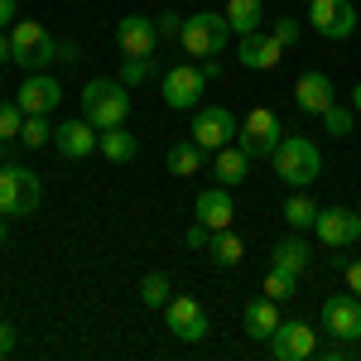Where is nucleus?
Instances as JSON below:
<instances>
[{"label":"nucleus","mask_w":361,"mask_h":361,"mask_svg":"<svg viewBox=\"0 0 361 361\" xmlns=\"http://www.w3.org/2000/svg\"><path fill=\"white\" fill-rule=\"evenodd\" d=\"M10 49H15V63L25 68V73H44L49 63H73L78 58V44H54V34L39 25V20H15L10 25Z\"/></svg>","instance_id":"f257e3e1"},{"label":"nucleus","mask_w":361,"mask_h":361,"mask_svg":"<svg viewBox=\"0 0 361 361\" xmlns=\"http://www.w3.org/2000/svg\"><path fill=\"white\" fill-rule=\"evenodd\" d=\"M82 116L97 130L126 126L130 121V87L121 82V78H92L82 87Z\"/></svg>","instance_id":"f03ea898"},{"label":"nucleus","mask_w":361,"mask_h":361,"mask_svg":"<svg viewBox=\"0 0 361 361\" xmlns=\"http://www.w3.org/2000/svg\"><path fill=\"white\" fill-rule=\"evenodd\" d=\"M270 164H275L284 188H308L323 173V154H318V145L308 135H284L275 145V154H270Z\"/></svg>","instance_id":"7ed1b4c3"},{"label":"nucleus","mask_w":361,"mask_h":361,"mask_svg":"<svg viewBox=\"0 0 361 361\" xmlns=\"http://www.w3.org/2000/svg\"><path fill=\"white\" fill-rule=\"evenodd\" d=\"M44 202V183L39 173L25 164H0V212L5 217H34Z\"/></svg>","instance_id":"20e7f679"},{"label":"nucleus","mask_w":361,"mask_h":361,"mask_svg":"<svg viewBox=\"0 0 361 361\" xmlns=\"http://www.w3.org/2000/svg\"><path fill=\"white\" fill-rule=\"evenodd\" d=\"M178 44H183V54H193V58H217L226 44H231V25H226V15H217V10L183 15Z\"/></svg>","instance_id":"39448f33"},{"label":"nucleus","mask_w":361,"mask_h":361,"mask_svg":"<svg viewBox=\"0 0 361 361\" xmlns=\"http://www.w3.org/2000/svg\"><path fill=\"white\" fill-rule=\"evenodd\" d=\"M279 140H284V126H279V116L270 106H250L246 121L236 126V145L246 149L250 159H270Z\"/></svg>","instance_id":"423d86ee"},{"label":"nucleus","mask_w":361,"mask_h":361,"mask_svg":"<svg viewBox=\"0 0 361 361\" xmlns=\"http://www.w3.org/2000/svg\"><path fill=\"white\" fill-rule=\"evenodd\" d=\"M207 73H202V63H173L164 73V106L169 111H193V106H202V92H207Z\"/></svg>","instance_id":"0eeeda50"},{"label":"nucleus","mask_w":361,"mask_h":361,"mask_svg":"<svg viewBox=\"0 0 361 361\" xmlns=\"http://www.w3.org/2000/svg\"><path fill=\"white\" fill-rule=\"evenodd\" d=\"M236 116L226 111V106H193V126H188V140H193L197 149H207V154H217L222 145L236 140Z\"/></svg>","instance_id":"6e6552de"},{"label":"nucleus","mask_w":361,"mask_h":361,"mask_svg":"<svg viewBox=\"0 0 361 361\" xmlns=\"http://www.w3.org/2000/svg\"><path fill=\"white\" fill-rule=\"evenodd\" d=\"M308 29L342 44L357 34V5L352 0H308Z\"/></svg>","instance_id":"1a4fd4ad"},{"label":"nucleus","mask_w":361,"mask_h":361,"mask_svg":"<svg viewBox=\"0 0 361 361\" xmlns=\"http://www.w3.org/2000/svg\"><path fill=\"white\" fill-rule=\"evenodd\" d=\"M164 323H169V333L178 337V342H188V347L202 342L207 328H212V323H207V308L197 304L193 294H173V299L164 304Z\"/></svg>","instance_id":"9d476101"},{"label":"nucleus","mask_w":361,"mask_h":361,"mask_svg":"<svg viewBox=\"0 0 361 361\" xmlns=\"http://www.w3.org/2000/svg\"><path fill=\"white\" fill-rule=\"evenodd\" d=\"M270 352L275 361H304L318 352V328L308 323V318H289V323H279L275 333H270Z\"/></svg>","instance_id":"9b49d317"},{"label":"nucleus","mask_w":361,"mask_h":361,"mask_svg":"<svg viewBox=\"0 0 361 361\" xmlns=\"http://www.w3.org/2000/svg\"><path fill=\"white\" fill-rule=\"evenodd\" d=\"M97 140H102V130H97L87 116L54 126V149L68 159V164H82V159H92V154H97Z\"/></svg>","instance_id":"f8f14e48"},{"label":"nucleus","mask_w":361,"mask_h":361,"mask_svg":"<svg viewBox=\"0 0 361 361\" xmlns=\"http://www.w3.org/2000/svg\"><path fill=\"white\" fill-rule=\"evenodd\" d=\"M323 328H328L337 342H361V299L352 289L323 299Z\"/></svg>","instance_id":"ddd939ff"},{"label":"nucleus","mask_w":361,"mask_h":361,"mask_svg":"<svg viewBox=\"0 0 361 361\" xmlns=\"http://www.w3.org/2000/svg\"><path fill=\"white\" fill-rule=\"evenodd\" d=\"M318 241L323 246H357L361 241V212L357 207H318Z\"/></svg>","instance_id":"4468645a"},{"label":"nucleus","mask_w":361,"mask_h":361,"mask_svg":"<svg viewBox=\"0 0 361 361\" xmlns=\"http://www.w3.org/2000/svg\"><path fill=\"white\" fill-rule=\"evenodd\" d=\"M15 102H20L25 116H54L58 102H63V87H58L54 73H29L20 82V92H15Z\"/></svg>","instance_id":"2eb2a0df"},{"label":"nucleus","mask_w":361,"mask_h":361,"mask_svg":"<svg viewBox=\"0 0 361 361\" xmlns=\"http://www.w3.org/2000/svg\"><path fill=\"white\" fill-rule=\"evenodd\" d=\"M116 44L126 58H154V44H159V29L149 15H121L116 25Z\"/></svg>","instance_id":"dca6fc26"},{"label":"nucleus","mask_w":361,"mask_h":361,"mask_svg":"<svg viewBox=\"0 0 361 361\" xmlns=\"http://www.w3.org/2000/svg\"><path fill=\"white\" fill-rule=\"evenodd\" d=\"M333 78L323 73V68H308V73H299V82H294V106L308 116H323L328 106H333Z\"/></svg>","instance_id":"f3484780"},{"label":"nucleus","mask_w":361,"mask_h":361,"mask_svg":"<svg viewBox=\"0 0 361 361\" xmlns=\"http://www.w3.org/2000/svg\"><path fill=\"white\" fill-rule=\"evenodd\" d=\"M284 54V44H279L275 34H265V29H255V34H241V44H236V63L250 68V73H270Z\"/></svg>","instance_id":"a211bd4d"},{"label":"nucleus","mask_w":361,"mask_h":361,"mask_svg":"<svg viewBox=\"0 0 361 361\" xmlns=\"http://www.w3.org/2000/svg\"><path fill=\"white\" fill-rule=\"evenodd\" d=\"M193 222H202L207 231H222V226L236 222V202H231V193H226L222 183L197 193V202H193Z\"/></svg>","instance_id":"6ab92c4d"},{"label":"nucleus","mask_w":361,"mask_h":361,"mask_svg":"<svg viewBox=\"0 0 361 361\" xmlns=\"http://www.w3.org/2000/svg\"><path fill=\"white\" fill-rule=\"evenodd\" d=\"M241 323H246V337H255V342H270V333L284 323V313H279L275 299H265V294H260V299H246Z\"/></svg>","instance_id":"aec40b11"},{"label":"nucleus","mask_w":361,"mask_h":361,"mask_svg":"<svg viewBox=\"0 0 361 361\" xmlns=\"http://www.w3.org/2000/svg\"><path fill=\"white\" fill-rule=\"evenodd\" d=\"M250 173V154L231 140V145H222L217 154H212V178L222 183V188H236V183H246Z\"/></svg>","instance_id":"412c9836"},{"label":"nucleus","mask_w":361,"mask_h":361,"mask_svg":"<svg viewBox=\"0 0 361 361\" xmlns=\"http://www.w3.org/2000/svg\"><path fill=\"white\" fill-rule=\"evenodd\" d=\"M270 265H275V270H289V275H308V265H313V246L294 231V236H284V241L270 246Z\"/></svg>","instance_id":"4be33fe9"},{"label":"nucleus","mask_w":361,"mask_h":361,"mask_svg":"<svg viewBox=\"0 0 361 361\" xmlns=\"http://www.w3.org/2000/svg\"><path fill=\"white\" fill-rule=\"evenodd\" d=\"M97 154L111 159V164H130L140 154V140L130 135L126 126H111V130H102V140H97Z\"/></svg>","instance_id":"5701e85b"},{"label":"nucleus","mask_w":361,"mask_h":361,"mask_svg":"<svg viewBox=\"0 0 361 361\" xmlns=\"http://www.w3.org/2000/svg\"><path fill=\"white\" fill-rule=\"evenodd\" d=\"M226 25H231V34L241 39V34H255V29L265 25V0H226Z\"/></svg>","instance_id":"b1692460"},{"label":"nucleus","mask_w":361,"mask_h":361,"mask_svg":"<svg viewBox=\"0 0 361 361\" xmlns=\"http://www.w3.org/2000/svg\"><path fill=\"white\" fill-rule=\"evenodd\" d=\"M207 255H212L222 270H231V265H241V260H246V241H241L231 226H222V231H212V241H207Z\"/></svg>","instance_id":"393cba45"},{"label":"nucleus","mask_w":361,"mask_h":361,"mask_svg":"<svg viewBox=\"0 0 361 361\" xmlns=\"http://www.w3.org/2000/svg\"><path fill=\"white\" fill-rule=\"evenodd\" d=\"M197 169H207V149H197L193 140H178V145H169V173H178V178H193Z\"/></svg>","instance_id":"a878e982"},{"label":"nucleus","mask_w":361,"mask_h":361,"mask_svg":"<svg viewBox=\"0 0 361 361\" xmlns=\"http://www.w3.org/2000/svg\"><path fill=\"white\" fill-rule=\"evenodd\" d=\"M284 222L294 226V231H313V222H318V202L304 197V188H294V197H284Z\"/></svg>","instance_id":"bb28decb"},{"label":"nucleus","mask_w":361,"mask_h":361,"mask_svg":"<svg viewBox=\"0 0 361 361\" xmlns=\"http://www.w3.org/2000/svg\"><path fill=\"white\" fill-rule=\"evenodd\" d=\"M169 299H173V279L164 270H149V275L140 279V304L145 308H164Z\"/></svg>","instance_id":"cd10ccee"},{"label":"nucleus","mask_w":361,"mask_h":361,"mask_svg":"<svg viewBox=\"0 0 361 361\" xmlns=\"http://www.w3.org/2000/svg\"><path fill=\"white\" fill-rule=\"evenodd\" d=\"M260 294L275 299V304H284V299L299 294V275H289V270H275V265H270V275L260 279Z\"/></svg>","instance_id":"c85d7f7f"},{"label":"nucleus","mask_w":361,"mask_h":361,"mask_svg":"<svg viewBox=\"0 0 361 361\" xmlns=\"http://www.w3.org/2000/svg\"><path fill=\"white\" fill-rule=\"evenodd\" d=\"M20 145H29V149L54 145V126H49V116H25V126H20Z\"/></svg>","instance_id":"c756f323"},{"label":"nucleus","mask_w":361,"mask_h":361,"mask_svg":"<svg viewBox=\"0 0 361 361\" xmlns=\"http://www.w3.org/2000/svg\"><path fill=\"white\" fill-rule=\"evenodd\" d=\"M352 126H357V111H352V106H328V111H323V130H328V135H337V140H347L352 135Z\"/></svg>","instance_id":"7c9ffc66"},{"label":"nucleus","mask_w":361,"mask_h":361,"mask_svg":"<svg viewBox=\"0 0 361 361\" xmlns=\"http://www.w3.org/2000/svg\"><path fill=\"white\" fill-rule=\"evenodd\" d=\"M20 126H25L20 102H0V140H15V135H20Z\"/></svg>","instance_id":"2f4dec72"},{"label":"nucleus","mask_w":361,"mask_h":361,"mask_svg":"<svg viewBox=\"0 0 361 361\" xmlns=\"http://www.w3.org/2000/svg\"><path fill=\"white\" fill-rule=\"evenodd\" d=\"M149 68H154L149 58H126V63H121V82H126L130 92H135V87L145 82V78H149Z\"/></svg>","instance_id":"473e14b6"},{"label":"nucleus","mask_w":361,"mask_h":361,"mask_svg":"<svg viewBox=\"0 0 361 361\" xmlns=\"http://www.w3.org/2000/svg\"><path fill=\"white\" fill-rule=\"evenodd\" d=\"M270 34H275L279 44H284V49H289V44H299V34H304V25H299V20H289V15H284V20H275V29H270Z\"/></svg>","instance_id":"72a5a7b5"},{"label":"nucleus","mask_w":361,"mask_h":361,"mask_svg":"<svg viewBox=\"0 0 361 361\" xmlns=\"http://www.w3.org/2000/svg\"><path fill=\"white\" fill-rule=\"evenodd\" d=\"M207 241H212V231H207L202 222H193L188 231H183V246H193V250H207Z\"/></svg>","instance_id":"f704fd0d"},{"label":"nucleus","mask_w":361,"mask_h":361,"mask_svg":"<svg viewBox=\"0 0 361 361\" xmlns=\"http://www.w3.org/2000/svg\"><path fill=\"white\" fill-rule=\"evenodd\" d=\"M154 29H159V39H178V29H183V15H173V10H169V15H159V20H154Z\"/></svg>","instance_id":"c9c22d12"},{"label":"nucleus","mask_w":361,"mask_h":361,"mask_svg":"<svg viewBox=\"0 0 361 361\" xmlns=\"http://www.w3.org/2000/svg\"><path fill=\"white\" fill-rule=\"evenodd\" d=\"M15 347H20V333H15V323H5V318H0V361L10 357Z\"/></svg>","instance_id":"e433bc0d"},{"label":"nucleus","mask_w":361,"mask_h":361,"mask_svg":"<svg viewBox=\"0 0 361 361\" xmlns=\"http://www.w3.org/2000/svg\"><path fill=\"white\" fill-rule=\"evenodd\" d=\"M323 361H357V342H337V347H328Z\"/></svg>","instance_id":"4c0bfd02"},{"label":"nucleus","mask_w":361,"mask_h":361,"mask_svg":"<svg viewBox=\"0 0 361 361\" xmlns=\"http://www.w3.org/2000/svg\"><path fill=\"white\" fill-rule=\"evenodd\" d=\"M342 275H347V289L361 299V260H347V265H342Z\"/></svg>","instance_id":"58836bf2"},{"label":"nucleus","mask_w":361,"mask_h":361,"mask_svg":"<svg viewBox=\"0 0 361 361\" xmlns=\"http://www.w3.org/2000/svg\"><path fill=\"white\" fill-rule=\"evenodd\" d=\"M15 10H20L15 0H0V29H10V25H15Z\"/></svg>","instance_id":"ea45409f"},{"label":"nucleus","mask_w":361,"mask_h":361,"mask_svg":"<svg viewBox=\"0 0 361 361\" xmlns=\"http://www.w3.org/2000/svg\"><path fill=\"white\" fill-rule=\"evenodd\" d=\"M15 58V49H10V29H0V63H10Z\"/></svg>","instance_id":"a19ab883"},{"label":"nucleus","mask_w":361,"mask_h":361,"mask_svg":"<svg viewBox=\"0 0 361 361\" xmlns=\"http://www.w3.org/2000/svg\"><path fill=\"white\" fill-rule=\"evenodd\" d=\"M352 111H357V116H361V82H357V87H352Z\"/></svg>","instance_id":"79ce46f5"},{"label":"nucleus","mask_w":361,"mask_h":361,"mask_svg":"<svg viewBox=\"0 0 361 361\" xmlns=\"http://www.w3.org/2000/svg\"><path fill=\"white\" fill-rule=\"evenodd\" d=\"M5 236H10V217L0 212V246H5Z\"/></svg>","instance_id":"37998d69"},{"label":"nucleus","mask_w":361,"mask_h":361,"mask_svg":"<svg viewBox=\"0 0 361 361\" xmlns=\"http://www.w3.org/2000/svg\"><path fill=\"white\" fill-rule=\"evenodd\" d=\"M304 5H308V0H304Z\"/></svg>","instance_id":"c03bdc74"}]
</instances>
